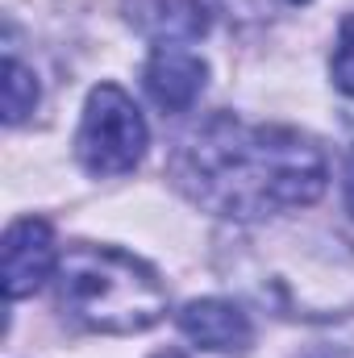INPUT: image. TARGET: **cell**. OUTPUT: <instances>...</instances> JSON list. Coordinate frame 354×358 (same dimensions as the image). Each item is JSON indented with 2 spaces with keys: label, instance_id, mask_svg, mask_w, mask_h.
I'll list each match as a JSON object with an SVG mask.
<instances>
[{
  "label": "cell",
  "instance_id": "cell-1",
  "mask_svg": "<svg viewBox=\"0 0 354 358\" xmlns=\"http://www.w3.org/2000/svg\"><path fill=\"white\" fill-rule=\"evenodd\" d=\"M176 187L204 213L225 221H263L304 208L325 192L321 146L288 125H250L242 117L204 121L171 159Z\"/></svg>",
  "mask_w": 354,
  "mask_h": 358
},
{
  "label": "cell",
  "instance_id": "cell-2",
  "mask_svg": "<svg viewBox=\"0 0 354 358\" xmlns=\"http://www.w3.org/2000/svg\"><path fill=\"white\" fill-rule=\"evenodd\" d=\"M55 287L59 308L88 334H146L167 313V287L155 267L117 246H71L59 259Z\"/></svg>",
  "mask_w": 354,
  "mask_h": 358
},
{
  "label": "cell",
  "instance_id": "cell-3",
  "mask_svg": "<svg viewBox=\"0 0 354 358\" xmlns=\"http://www.w3.org/2000/svg\"><path fill=\"white\" fill-rule=\"evenodd\" d=\"M150 146V129L134 104L129 92L117 84H96L84 100L80 134H76V159L96 179L125 176L142 163Z\"/></svg>",
  "mask_w": 354,
  "mask_h": 358
},
{
  "label": "cell",
  "instance_id": "cell-4",
  "mask_svg": "<svg viewBox=\"0 0 354 358\" xmlns=\"http://www.w3.org/2000/svg\"><path fill=\"white\" fill-rule=\"evenodd\" d=\"M59 271L55 234L42 217H21L4 229V296L21 300L34 296Z\"/></svg>",
  "mask_w": 354,
  "mask_h": 358
},
{
  "label": "cell",
  "instance_id": "cell-5",
  "mask_svg": "<svg viewBox=\"0 0 354 358\" xmlns=\"http://www.w3.org/2000/svg\"><path fill=\"white\" fill-rule=\"evenodd\" d=\"M179 329L192 346H200L208 355H246L255 342L250 317L234 300H221V296H204V300L183 304Z\"/></svg>",
  "mask_w": 354,
  "mask_h": 358
},
{
  "label": "cell",
  "instance_id": "cell-6",
  "mask_svg": "<svg viewBox=\"0 0 354 358\" xmlns=\"http://www.w3.org/2000/svg\"><path fill=\"white\" fill-rule=\"evenodd\" d=\"M208 80V67L200 55L183 50V46H159L150 59H146V71H142V84L146 96L163 108V113H187Z\"/></svg>",
  "mask_w": 354,
  "mask_h": 358
},
{
  "label": "cell",
  "instance_id": "cell-7",
  "mask_svg": "<svg viewBox=\"0 0 354 358\" xmlns=\"http://www.w3.org/2000/svg\"><path fill=\"white\" fill-rule=\"evenodd\" d=\"M125 21L163 46H179V42H196L208 29V8L204 0H121Z\"/></svg>",
  "mask_w": 354,
  "mask_h": 358
},
{
  "label": "cell",
  "instance_id": "cell-8",
  "mask_svg": "<svg viewBox=\"0 0 354 358\" xmlns=\"http://www.w3.org/2000/svg\"><path fill=\"white\" fill-rule=\"evenodd\" d=\"M34 108H38V80H34V71L21 67L17 59H4V121L21 125Z\"/></svg>",
  "mask_w": 354,
  "mask_h": 358
},
{
  "label": "cell",
  "instance_id": "cell-9",
  "mask_svg": "<svg viewBox=\"0 0 354 358\" xmlns=\"http://www.w3.org/2000/svg\"><path fill=\"white\" fill-rule=\"evenodd\" d=\"M330 71H334L338 92L354 96V13L342 21V29H338V46H334V63H330Z\"/></svg>",
  "mask_w": 354,
  "mask_h": 358
},
{
  "label": "cell",
  "instance_id": "cell-10",
  "mask_svg": "<svg viewBox=\"0 0 354 358\" xmlns=\"http://www.w3.org/2000/svg\"><path fill=\"white\" fill-rule=\"evenodd\" d=\"M217 4H221L229 17H234V13H238V17H250V13H255V17H263V13H267V8H263L267 0H217Z\"/></svg>",
  "mask_w": 354,
  "mask_h": 358
},
{
  "label": "cell",
  "instance_id": "cell-11",
  "mask_svg": "<svg viewBox=\"0 0 354 358\" xmlns=\"http://www.w3.org/2000/svg\"><path fill=\"white\" fill-rule=\"evenodd\" d=\"M346 208H351V217H354V163L346 167Z\"/></svg>",
  "mask_w": 354,
  "mask_h": 358
},
{
  "label": "cell",
  "instance_id": "cell-12",
  "mask_svg": "<svg viewBox=\"0 0 354 358\" xmlns=\"http://www.w3.org/2000/svg\"><path fill=\"white\" fill-rule=\"evenodd\" d=\"M288 4H309V0H288Z\"/></svg>",
  "mask_w": 354,
  "mask_h": 358
},
{
  "label": "cell",
  "instance_id": "cell-13",
  "mask_svg": "<svg viewBox=\"0 0 354 358\" xmlns=\"http://www.w3.org/2000/svg\"><path fill=\"white\" fill-rule=\"evenodd\" d=\"M159 358H183V355H159Z\"/></svg>",
  "mask_w": 354,
  "mask_h": 358
}]
</instances>
